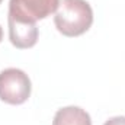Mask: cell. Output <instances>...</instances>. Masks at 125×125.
I'll return each instance as SVG.
<instances>
[{"mask_svg": "<svg viewBox=\"0 0 125 125\" xmlns=\"http://www.w3.org/2000/svg\"><path fill=\"white\" fill-rule=\"evenodd\" d=\"M93 23V9L86 0H61L54 16V25L64 36H80Z\"/></svg>", "mask_w": 125, "mask_h": 125, "instance_id": "1", "label": "cell"}, {"mask_svg": "<svg viewBox=\"0 0 125 125\" xmlns=\"http://www.w3.org/2000/svg\"><path fill=\"white\" fill-rule=\"evenodd\" d=\"M29 76L21 68H6L0 71V100L9 105H22L31 96Z\"/></svg>", "mask_w": 125, "mask_h": 125, "instance_id": "2", "label": "cell"}, {"mask_svg": "<svg viewBox=\"0 0 125 125\" xmlns=\"http://www.w3.org/2000/svg\"><path fill=\"white\" fill-rule=\"evenodd\" d=\"M60 0H10L9 16L21 23H36L58 9Z\"/></svg>", "mask_w": 125, "mask_h": 125, "instance_id": "3", "label": "cell"}, {"mask_svg": "<svg viewBox=\"0 0 125 125\" xmlns=\"http://www.w3.org/2000/svg\"><path fill=\"white\" fill-rule=\"evenodd\" d=\"M9 25V39L13 47L19 50H28L36 45L39 31L36 23H21L7 18Z\"/></svg>", "mask_w": 125, "mask_h": 125, "instance_id": "4", "label": "cell"}, {"mask_svg": "<svg viewBox=\"0 0 125 125\" xmlns=\"http://www.w3.org/2000/svg\"><path fill=\"white\" fill-rule=\"evenodd\" d=\"M52 125H92V118L79 106H65L57 111Z\"/></svg>", "mask_w": 125, "mask_h": 125, "instance_id": "5", "label": "cell"}, {"mask_svg": "<svg viewBox=\"0 0 125 125\" xmlns=\"http://www.w3.org/2000/svg\"><path fill=\"white\" fill-rule=\"evenodd\" d=\"M103 125H125V116H114V118H109Z\"/></svg>", "mask_w": 125, "mask_h": 125, "instance_id": "6", "label": "cell"}, {"mask_svg": "<svg viewBox=\"0 0 125 125\" xmlns=\"http://www.w3.org/2000/svg\"><path fill=\"white\" fill-rule=\"evenodd\" d=\"M1 39H3V29H1V26H0V42H1Z\"/></svg>", "mask_w": 125, "mask_h": 125, "instance_id": "7", "label": "cell"}, {"mask_svg": "<svg viewBox=\"0 0 125 125\" xmlns=\"http://www.w3.org/2000/svg\"><path fill=\"white\" fill-rule=\"evenodd\" d=\"M1 1H3V0H0V3H1Z\"/></svg>", "mask_w": 125, "mask_h": 125, "instance_id": "8", "label": "cell"}]
</instances>
